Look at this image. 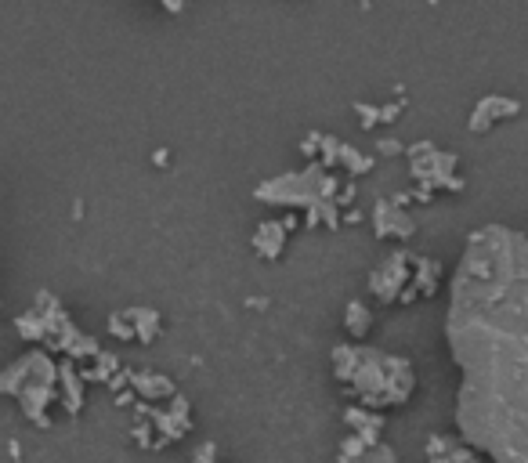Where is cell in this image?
<instances>
[{
	"label": "cell",
	"instance_id": "obj_1",
	"mask_svg": "<svg viewBox=\"0 0 528 463\" xmlns=\"http://www.w3.org/2000/svg\"><path fill=\"white\" fill-rule=\"evenodd\" d=\"M449 348L463 369L456 424L496 463H528V236L474 232L453 275Z\"/></svg>",
	"mask_w": 528,
	"mask_h": 463
},
{
	"label": "cell",
	"instance_id": "obj_2",
	"mask_svg": "<svg viewBox=\"0 0 528 463\" xmlns=\"http://www.w3.org/2000/svg\"><path fill=\"white\" fill-rule=\"evenodd\" d=\"M333 366L344 384L366 402L369 409L398 406L413 395V369L409 362L384 355V351L369 348H337L333 351Z\"/></svg>",
	"mask_w": 528,
	"mask_h": 463
},
{
	"label": "cell",
	"instance_id": "obj_3",
	"mask_svg": "<svg viewBox=\"0 0 528 463\" xmlns=\"http://www.w3.org/2000/svg\"><path fill=\"white\" fill-rule=\"evenodd\" d=\"M333 178H326L322 171L308 174H290V178H279L272 185L257 189V199H268V203H290V207H308L319 196H330Z\"/></svg>",
	"mask_w": 528,
	"mask_h": 463
},
{
	"label": "cell",
	"instance_id": "obj_4",
	"mask_svg": "<svg viewBox=\"0 0 528 463\" xmlns=\"http://www.w3.org/2000/svg\"><path fill=\"white\" fill-rule=\"evenodd\" d=\"M406 279H409V257L391 254L377 272L369 275V290L377 293L380 301H395V297L406 293Z\"/></svg>",
	"mask_w": 528,
	"mask_h": 463
},
{
	"label": "cell",
	"instance_id": "obj_5",
	"mask_svg": "<svg viewBox=\"0 0 528 463\" xmlns=\"http://www.w3.org/2000/svg\"><path fill=\"white\" fill-rule=\"evenodd\" d=\"M290 228H293V221H264V225L257 228L254 246L261 250L264 257H279V250H283L286 232H290Z\"/></svg>",
	"mask_w": 528,
	"mask_h": 463
},
{
	"label": "cell",
	"instance_id": "obj_6",
	"mask_svg": "<svg viewBox=\"0 0 528 463\" xmlns=\"http://www.w3.org/2000/svg\"><path fill=\"white\" fill-rule=\"evenodd\" d=\"M344 420H348V427H355V435H362L369 445H377L380 427H384V416L366 413V409H348V413H344Z\"/></svg>",
	"mask_w": 528,
	"mask_h": 463
},
{
	"label": "cell",
	"instance_id": "obj_7",
	"mask_svg": "<svg viewBox=\"0 0 528 463\" xmlns=\"http://www.w3.org/2000/svg\"><path fill=\"white\" fill-rule=\"evenodd\" d=\"M377 228H380V236H409V232H413V221H409L406 214H398L391 203H380Z\"/></svg>",
	"mask_w": 528,
	"mask_h": 463
},
{
	"label": "cell",
	"instance_id": "obj_8",
	"mask_svg": "<svg viewBox=\"0 0 528 463\" xmlns=\"http://www.w3.org/2000/svg\"><path fill=\"white\" fill-rule=\"evenodd\" d=\"M427 453H431V463H478L474 456H467V449H460V445L449 442V438H434V442L427 445Z\"/></svg>",
	"mask_w": 528,
	"mask_h": 463
},
{
	"label": "cell",
	"instance_id": "obj_9",
	"mask_svg": "<svg viewBox=\"0 0 528 463\" xmlns=\"http://www.w3.org/2000/svg\"><path fill=\"white\" fill-rule=\"evenodd\" d=\"M514 113H518V105L514 102H503V98H485V102L478 105V113H474L471 127L474 131H485V116L500 120V116H514Z\"/></svg>",
	"mask_w": 528,
	"mask_h": 463
},
{
	"label": "cell",
	"instance_id": "obj_10",
	"mask_svg": "<svg viewBox=\"0 0 528 463\" xmlns=\"http://www.w3.org/2000/svg\"><path fill=\"white\" fill-rule=\"evenodd\" d=\"M134 388L142 391L149 398H163V395H174V384L167 377H156V373H145V377L134 380Z\"/></svg>",
	"mask_w": 528,
	"mask_h": 463
},
{
	"label": "cell",
	"instance_id": "obj_11",
	"mask_svg": "<svg viewBox=\"0 0 528 463\" xmlns=\"http://www.w3.org/2000/svg\"><path fill=\"white\" fill-rule=\"evenodd\" d=\"M344 326H348L355 337H366L369 330V312H366V304H348V315H344Z\"/></svg>",
	"mask_w": 528,
	"mask_h": 463
},
{
	"label": "cell",
	"instance_id": "obj_12",
	"mask_svg": "<svg viewBox=\"0 0 528 463\" xmlns=\"http://www.w3.org/2000/svg\"><path fill=\"white\" fill-rule=\"evenodd\" d=\"M62 380H66V409L69 413H76L80 409V380H76V373H73V366H62Z\"/></svg>",
	"mask_w": 528,
	"mask_h": 463
},
{
	"label": "cell",
	"instance_id": "obj_13",
	"mask_svg": "<svg viewBox=\"0 0 528 463\" xmlns=\"http://www.w3.org/2000/svg\"><path fill=\"white\" fill-rule=\"evenodd\" d=\"M355 463H395V453H391V449H387V445H369L366 453L359 456V460Z\"/></svg>",
	"mask_w": 528,
	"mask_h": 463
},
{
	"label": "cell",
	"instance_id": "obj_14",
	"mask_svg": "<svg viewBox=\"0 0 528 463\" xmlns=\"http://www.w3.org/2000/svg\"><path fill=\"white\" fill-rule=\"evenodd\" d=\"M214 456H217L214 445H203V449H199V453H196V463H217Z\"/></svg>",
	"mask_w": 528,
	"mask_h": 463
},
{
	"label": "cell",
	"instance_id": "obj_15",
	"mask_svg": "<svg viewBox=\"0 0 528 463\" xmlns=\"http://www.w3.org/2000/svg\"><path fill=\"white\" fill-rule=\"evenodd\" d=\"M160 4H163L167 11H174V15H178V11L185 8V0H160Z\"/></svg>",
	"mask_w": 528,
	"mask_h": 463
},
{
	"label": "cell",
	"instance_id": "obj_16",
	"mask_svg": "<svg viewBox=\"0 0 528 463\" xmlns=\"http://www.w3.org/2000/svg\"><path fill=\"white\" fill-rule=\"evenodd\" d=\"M398 149H402L398 142H380V152H387V156H391V152H398Z\"/></svg>",
	"mask_w": 528,
	"mask_h": 463
}]
</instances>
